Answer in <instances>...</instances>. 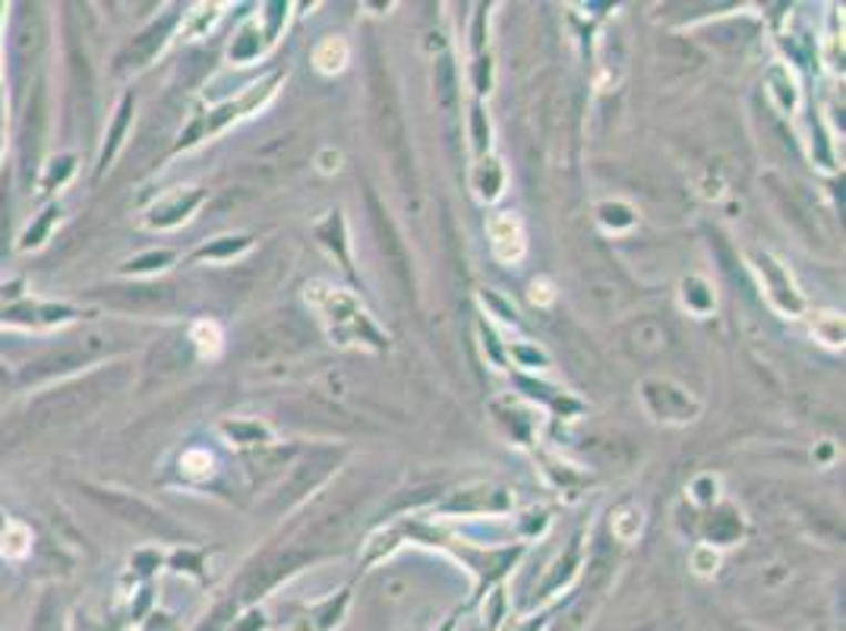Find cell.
I'll use <instances>...</instances> for the list:
<instances>
[{"instance_id":"cell-1","label":"cell","mask_w":846,"mask_h":631,"mask_svg":"<svg viewBox=\"0 0 846 631\" xmlns=\"http://www.w3.org/2000/svg\"><path fill=\"white\" fill-rule=\"evenodd\" d=\"M370 111L376 136H379V143L386 145V152L393 155L401 184L411 186V152H408V136H405V118H401V108H398L393 80H389L386 67L379 63L376 54H373L370 63Z\"/></svg>"},{"instance_id":"cell-2","label":"cell","mask_w":846,"mask_h":631,"mask_svg":"<svg viewBox=\"0 0 846 631\" xmlns=\"http://www.w3.org/2000/svg\"><path fill=\"white\" fill-rule=\"evenodd\" d=\"M108 395V386H102V379H85L80 386H67L61 391L42 395L32 408L29 417L35 427H54V424H67L83 417L85 410H92Z\"/></svg>"},{"instance_id":"cell-3","label":"cell","mask_w":846,"mask_h":631,"mask_svg":"<svg viewBox=\"0 0 846 631\" xmlns=\"http://www.w3.org/2000/svg\"><path fill=\"white\" fill-rule=\"evenodd\" d=\"M310 556L307 552H297V550H285V552H266L259 562H253L247 569V574L241 578V600H256L259 593H266L272 584H278L285 574L297 569V566H304Z\"/></svg>"},{"instance_id":"cell-4","label":"cell","mask_w":846,"mask_h":631,"mask_svg":"<svg viewBox=\"0 0 846 631\" xmlns=\"http://www.w3.org/2000/svg\"><path fill=\"white\" fill-rule=\"evenodd\" d=\"M92 499H99L104 509L114 511L118 518H124L130 525H136V528L149 530V533H159V537H177L181 530L174 528L171 521H167L162 511H155L152 506H145L143 499H133V496H124V492H102V489H95L92 492Z\"/></svg>"},{"instance_id":"cell-5","label":"cell","mask_w":846,"mask_h":631,"mask_svg":"<svg viewBox=\"0 0 846 631\" xmlns=\"http://www.w3.org/2000/svg\"><path fill=\"white\" fill-rule=\"evenodd\" d=\"M335 461H338V451H323V448H319V451H310V455L294 468L291 480L282 487V492H278V509H288L297 499H304L310 489L319 487L332 474Z\"/></svg>"},{"instance_id":"cell-6","label":"cell","mask_w":846,"mask_h":631,"mask_svg":"<svg viewBox=\"0 0 846 631\" xmlns=\"http://www.w3.org/2000/svg\"><path fill=\"white\" fill-rule=\"evenodd\" d=\"M102 301L111 306H121V309H162V306L174 301V291L159 285L108 287L102 294Z\"/></svg>"},{"instance_id":"cell-7","label":"cell","mask_w":846,"mask_h":631,"mask_svg":"<svg viewBox=\"0 0 846 631\" xmlns=\"http://www.w3.org/2000/svg\"><path fill=\"white\" fill-rule=\"evenodd\" d=\"M367 203H370L373 212V224H376V237H379V246H383V253H386V259L393 263V272L401 278V285L408 287L411 285V275H408V256H405V246L398 241V234H395L393 222L386 218V212L379 208V200L367 193Z\"/></svg>"},{"instance_id":"cell-8","label":"cell","mask_w":846,"mask_h":631,"mask_svg":"<svg viewBox=\"0 0 846 631\" xmlns=\"http://www.w3.org/2000/svg\"><path fill=\"white\" fill-rule=\"evenodd\" d=\"M83 350H63V354H54V357H44L39 364H32V367L22 373V379H26V383H42V379H51L54 373H67V369L73 367H83Z\"/></svg>"},{"instance_id":"cell-9","label":"cell","mask_w":846,"mask_h":631,"mask_svg":"<svg viewBox=\"0 0 846 631\" xmlns=\"http://www.w3.org/2000/svg\"><path fill=\"white\" fill-rule=\"evenodd\" d=\"M167 26H171V22H165L162 29L155 26V29H149L145 35H140V39L133 41V48H130V58L136 61L133 67H140V61H149V58H152V51H155V48H162Z\"/></svg>"},{"instance_id":"cell-10","label":"cell","mask_w":846,"mask_h":631,"mask_svg":"<svg viewBox=\"0 0 846 631\" xmlns=\"http://www.w3.org/2000/svg\"><path fill=\"white\" fill-rule=\"evenodd\" d=\"M348 58V48L342 44L338 39H326L319 48H316V63H319V70H338L342 63Z\"/></svg>"},{"instance_id":"cell-11","label":"cell","mask_w":846,"mask_h":631,"mask_svg":"<svg viewBox=\"0 0 846 631\" xmlns=\"http://www.w3.org/2000/svg\"><path fill=\"white\" fill-rule=\"evenodd\" d=\"M436 95H439V102H452L455 95V70L449 61H439L436 63Z\"/></svg>"},{"instance_id":"cell-12","label":"cell","mask_w":846,"mask_h":631,"mask_svg":"<svg viewBox=\"0 0 846 631\" xmlns=\"http://www.w3.org/2000/svg\"><path fill=\"white\" fill-rule=\"evenodd\" d=\"M54 619H58V603H54V600H44L42 610H39V622H35V631H58Z\"/></svg>"},{"instance_id":"cell-13","label":"cell","mask_w":846,"mask_h":631,"mask_svg":"<svg viewBox=\"0 0 846 631\" xmlns=\"http://www.w3.org/2000/svg\"><path fill=\"white\" fill-rule=\"evenodd\" d=\"M635 631H670L666 625H644V629H635Z\"/></svg>"}]
</instances>
